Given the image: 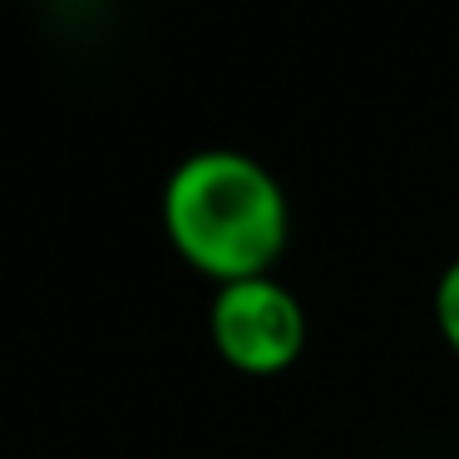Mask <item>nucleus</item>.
Wrapping results in <instances>:
<instances>
[{
	"mask_svg": "<svg viewBox=\"0 0 459 459\" xmlns=\"http://www.w3.org/2000/svg\"><path fill=\"white\" fill-rule=\"evenodd\" d=\"M163 238L212 287L272 277L291 238V203L277 173L242 149H198L163 183Z\"/></svg>",
	"mask_w": 459,
	"mask_h": 459,
	"instance_id": "nucleus-1",
	"label": "nucleus"
},
{
	"mask_svg": "<svg viewBox=\"0 0 459 459\" xmlns=\"http://www.w3.org/2000/svg\"><path fill=\"white\" fill-rule=\"evenodd\" d=\"M212 351L242 376H281L307 346V307L281 277H247L212 287Z\"/></svg>",
	"mask_w": 459,
	"mask_h": 459,
	"instance_id": "nucleus-2",
	"label": "nucleus"
},
{
	"mask_svg": "<svg viewBox=\"0 0 459 459\" xmlns=\"http://www.w3.org/2000/svg\"><path fill=\"white\" fill-rule=\"evenodd\" d=\"M429 311H435V326H439V336H445V346L459 356V257L435 277V297H429Z\"/></svg>",
	"mask_w": 459,
	"mask_h": 459,
	"instance_id": "nucleus-3",
	"label": "nucleus"
}]
</instances>
